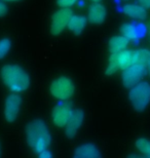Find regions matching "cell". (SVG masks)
I'll return each mask as SVG.
<instances>
[{
  "mask_svg": "<svg viewBox=\"0 0 150 158\" xmlns=\"http://www.w3.org/2000/svg\"><path fill=\"white\" fill-rule=\"evenodd\" d=\"M135 146L143 156L150 158V140L146 138H140L135 142Z\"/></svg>",
  "mask_w": 150,
  "mask_h": 158,
  "instance_id": "obj_18",
  "label": "cell"
},
{
  "mask_svg": "<svg viewBox=\"0 0 150 158\" xmlns=\"http://www.w3.org/2000/svg\"><path fill=\"white\" fill-rule=\"evenodd\" d=\"M78 0H56L57 6L60 8H71L77 3Z\"/></svg>",
  "mask_w": 150,
  "mask_h": 158,
  "instance_id": "obj_21",
  "label": "cell"
},
{
  "mask_svg": "<svg viewBox=\"0 0 150 158\" xmlns=\"http://www.w3.org/2000/svg\"><path fill=\"white\" fill-rule=\"evenodd\" d=\"M91 1H92V2H101L102 0H91Z\"/></svg>",
  "mask_w": 150,
  "mask_h": 158,
  "instance_id": "obj_27",
  "label": "cell"
},
{
  "mask_svg": "<svg viewBox=\"0 0 150 158\" xmlns=\"http://www.w3.org/2000/svg\"><path fill=\"white\" fill-rule=\"evenodd\" d=\"M120 70L118 62H117V53H111L109 60L107 63V67L105 70V74L107 76H111V75L115 74L117 71Z\"/></svg>",
  "mask_w": 150,
  "mask_h": 158,
  "instance_id": "obj_19",
  "label": "cell"
},
{
  "mask_svg": "<svg viewBox=\"0 0 150 158\" xmlns=\"http://www.w3.org/2000/svg\"><path fill=\"white\" fill-rule=\"evenodd\" d=\"M140 5H142L143 7L146 9L150 8V0H137Z\"/></svg>",
  "mask_w": 150,
  "mask_h": 158,
  "instance_id": "obj_24",
  "label": "cell"
},
{
  "mask_svg": "<svg viewBox=\"0 0 150 158\" xmlns=\"http://www.w3.org/2000/svg\"><path fill=\"white\" fill-rule=\"evenodd\" d=\"M37 156L39 158H52L54 156V154L52 153V151L47 148V149L41 151L39 154H37Z\"/></svg>",
  "mask_w": 150,
  "mask_h": 158,
  "instance_id": "obj_22",
  "label": "cell"
},
{
  "mask_svg": "<svg viewBox=\"0 0 150 158\" xmlns=\"http://www.w3.org/2000/svg\"><path fill=\"white\" fill-rule=\"evenodd\" d=\"M1 151H2V148H1V144H0V156H1Z\"/></svg>",
  "mask_w": 150,
  "mask_h": 158,
  "instance_id": "obj_28",
  "label": "cell"
},
{
  "mask_svg": "<svg viewBox=\"0 0 150 158\" xmlns=\"http://www.w3.org/2000/svg\"><path fill=\"white\" fill-rule=\"evenodd\" d=\"M73 107L68 102H61L53 108L52 120L53 123L60 128H64L70 119L73 112Z\"/></svg>",
  "mask_w": 150,
  "mask_h": 158,
  "instance_id": "obj_8",
  "label": "cell"
},
{
  "mask_svg": "<svg viewBox=\"0 0 150 158\" xmlns=\"http://www.w3.org/2000/svg\"><path fill=\"white\" fill-rule=\"evenodd\" d=\"M88 18L84 15H74L70 19L68 23V29L70 32H72L74 35H80V34L85 30L88 24Z\"/></svg>",
  "mask_w": 150,
  "mask_h": 158,
  "instance_id": "obj_12",
  "label": "cell"
},
{
  "mask_svg": "<svg viewBox=\"0 0 150 158\" xmlns=\"http://www.w3.org/2000/svg\"><path fill=\"white\" fill-rule=\"evenodd\" d=\"M26 143L30 149L36 154L47 149L52 143V135L45 121L35 118L27 123L25 128Z\"/></svg>",
  "mask_w": 150,
  "mask_h": 158,
  "instance_id": "obj_1",
  "label": "cell"
},
{
  "mask_svg": "<svg viewBox=\"0 0 150 158\" xmlns=\"http://www.w3.org/2000/svg\"><path fill=\"white\" fill-rule=\"evenodd\" d=\"M4 2H20L22 0H3Z\"/></svg>",
  "mask_w": 150,
  "mask_h": 158,
  "instance_id": "obj_25",
  "label": "cell"
},
{
  "mask_svg": "<svg viewBox=\"0 0 150 158\" xmlns=\"http://www.w3.org/2000/svg\"><path fill=\"white\" fill-rule=\"evenodd\" d=\"M146 72H147V67L139 65H132L129 68L124 69L121 75L123 86L126 88H131L134 85L138 84L144 78Z\"/></svg>",
  "mask_w": 150,
  "mask_h": 158,
  "instance_id": "obj_7",
  "label": "cell"
},
{
  "mask_svg": "<svg viewBox=\"0 0 150 158\" xmlns=\"http://www.w3.org/2000/svg\"><path fill=\"white\" fill-rule=\"evenodd\" d=\"M2 83L11 93L26 91L31 84L29 73L18 64H5L0 70Z\"/></svg>",
  "mask_w": 150,
  "mask_h": 158,
  "instance_id": "obj_2",
  "label": "cell"
},
{
  "mask_svg": "<svg viewBox=\"0 0 150 158\" xmlns=\"http://www.w3.org/2000/svg\"><path fill=\"white\" fill-rule=\"evenodd\" d=\"M73 156L75 158H98L101 157V151L95 143L88 142L76 147Z\"/></svg>",
  "mask_w": 150,
  "mask_h": 158,
  "instance_id": "obj_11",
  "label": "cell"
},
{
  "mask_svg": "<svg viewBox=\"0 0 150 158\" xmlns=\"http://www.w3.org/2000/svg\"><path fill=\"white\" fill-rule=\"evenodd\" d=\"M11 48V40L7 37L0 38V60L4 59Z\"/></svg>",
  "mask_w": 150,
  "mask_h": 158,
  "instance_id": "obj_20",
  "label": "cell"
},
{
  "mask_svg": "<svg viewBox=\"0 0 150 158\" xmlns=\"http://www.w3.org/2000/svg\"><path fill=\"white\" fill-rule=\"evenodd\" d=\"M142 26H136L132 23H124L120 27L121 35L126 37L129 40H137L139 37L143 36Z\"/></svg>",
  "mask_w": 150,
  "mask_h": 158,
  "instance_id": "obj_15",
  "label": "cell"
},
{
  "mask_svg": "<svg viewBox=\"0 0 150 158\" xmlns=\"http://www.w3.org/2000/svg\"><path fill=\"white\" fill-rule=\"evenodd\" d=\"M107 17V9L101 2H94L88 6V21L92 25L103 24Z\"/></svg>",
  "mask_w": 150,
  "mask_h": 158,
  "instance_id": "obj_10",
  "label": "cell"
},
{
  "mask_svg": "<svg viewBox=\"0 0 150 158\" xmlns=\"http://www.w3.org/2000/svg\"><path fill=\"white\" fill-rule=\"evenodd\" d=\"M129 100L134 110L142 112L147 108L150 103V84L141 81L130 88Z\"/></svg>",
  "mask_w": 150,
  "mask_h": 158,
  "instance_id": "obj_4",
  "label": "cell"
},
{
  "mask_svg": "<svg viewBox=\"0 0 150 158\" xmlns=\"http://www.w3.org/2000/svg\"><path fill=\"white\" fill-rule=\"evenodd\" d=\"M122 12L127 17L135 19V20H144L147 17L146 8L140 5L139 3H129L122 6Z\"/></svg>",
  "mask_w": 150,
  "mask_h": 158,
  "instance_id": "obj_13",
  "label": "cell"
},
{
  "mask_svg": "<svg viewBox=\"0 0 150 158\" xmlns=\"http://www.w3.org/2000/svg\"><path fill=\"white\" fill-rule=\"evenodd\" d=\"M147 72H148V74L150 75V59H149V62H148V65H147Z\"/></svg>",
  "mask_w": 150,
  "mask_h": 158,
  "instance_id": "obj_26",
  "label": "cell"
},
{
  "mask_svg": "<svg viewBox=\"0 0 150 158\" xmlns=\"http://www.w3.org/2000/svg\"><path fill=\"white\" fill-rule=\"evenodd\" d=\"M22 107V97L20 94L11 93L7 94L3 102V117L8 123L15 122L18 119Z\"/></svg>",
  "mask_w": 150,
  "mask_h": 158,
  "instance_id": "obj_5",
  "label": "cell"
},
{
  "mask_svg": "<svg viewBox=\"0 0 150 158\" xmlns=\"http://www.w3.org/2000/svg\"><path fill=\"white\" fill-rule=\"evenodd\" d=\"M73 15L71 8H60L55 11L50 18V34L54 36H58L64 32V30L68 27L70 19Z\"/></svg>",
  "mask_w": 150,
  "mask_h": 158,
  "instance_id": "obj_6",
  "label": "cell"
},
{
  "mask_svg": "<svg viewBox=\"0 0 150 158\" xmlns=\"http://www.w3.org/2000/svg\"><path fill=\"white\" fill-rule=\"evenodd\" d=\"M84 121V112L81 109H74L72 112V115L67 122L65 128V134L67 138L73 139L78 134L79 129L81 128Z\"/></svg>",
  "mask_w": 150,
  "mask_h": 158,
  "instance_id": "obj_9",
  "label": "cell"
},
{
  "mask_svg": "<svg viewBox=\"0 0 150 158\" xmlns=\"http://www.w3.org/2000/svg\"><path fill=\"white\" fill-rule=\"evenodd\" d=\"M130 40L123 35H115L108 41V49L110 53H117L126 49Z\"/></svg>",
  "mask_w": 150,
  "mask_h": 158,
  "instance_id": "obj_14",
  "label": "cell"
},
{
  "mask_svg": "<svg viewBox=\"0 0 150 158\" xmlns=\"http://www.w3.org/2000/svg\"><path fill=\"white\" fill-rule=\"evenodd\" d=\"M117 62H118L120 70L129 68L133 65V50L124 49L122 52H117Z\"/></svg>",
  "mask_w": 150,
  "mask_h": 158,
  "instance_id": "obj_17",
  "label": "cell"
},
{
  "mask_svg": "<svg viewBox=\"0 0 150 158\" xmlns=\"http://www.w3.org/2000/svg\"><path fill=\"white\" fill-rule=\"evenodd\" d=\"M7 11H8L7 5L5 4L3 0H2V1H0V18L4 17V15L7 14Z\"/></svg>",
  "mask_w": 150,
  "mask_h": 158,
  "instance_id": "obj_23",
  "label": "cell"
},
{
  "mask_svg": "<svg viewBox=\"0 0 150 158\" xmlns=\"http://www.w3.org/2000/svg\"><path fill=\"white\" fill-rule=\"evenodd\" d=\"M124 1H126V0H124Z\"/></svg>",
  "mask_w": 150,
  "mask_h": 158,
  "instance_id": "obj_29",
  "label": "cell"
},
{
  "mask_svg": "<svg viewBox=\"0 0 150 158\" xmlns=\"http://www.w3.org/2000/svg\"><path fill=\"white\" fill-rule=\"evenodd\" d=\"M150 59V52L146 48L133 50V65L145 66L147 67Z\"/></svg>",
  "mask_w": 150,
  "mask_h": 158,
  "instance_id": "obj_16",
  "label": "cell"
},
{
  "mask_svg": "<svg viewBox=\"0 0 150 158\" xmlns=\"http://www.w3.org/2000/svg\"><path fill=\"white\" fill-rule=\"evenodd\" d=\"M49 94L60 102H68L75 94V84L69 76L61 75L50 82Z\"/></svg>",
  "mask_w": 150,
  "mask_h": 158,
  "instance_id": "obj_3",
  "label": "cell"
}]
</instances>
